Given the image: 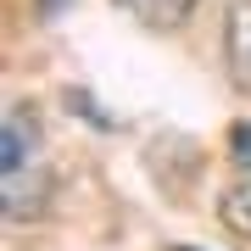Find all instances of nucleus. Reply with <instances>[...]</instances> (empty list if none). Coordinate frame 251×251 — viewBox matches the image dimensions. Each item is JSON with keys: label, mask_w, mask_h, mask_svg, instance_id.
<instances>
[{"label": "nucleus", "mask_w": 251, "mask_h": 251, "mask_svg": "<svg viewBox=\"0 0 251 251\" xmlns=\"http://www.w3.org/2000/svg\"><path fill=\"white\" fill-rule=\"evenodd\" d=\"M229 145H234V162H240V168H251V123H240L229 134Z\"/></svg>", "instance_id": "39448f33"}, {"label": "nucleus", "mask_w": 251, "mask_h": 251, "mask_svg": "<svg viewBox=\"0 0 251 251\" xmlns=\"http://www.w3.org/2000/svg\"><path fill=\"white\" fill-rule=\"evenodd\" d=\"M123 11H134L140 23H156V28H168V23H179V17H190V6L196 0H117Z\"/></svg>", "instance_id": "7ed1b4c3"}, {"label": "nucleus", "mask_w": 251, "mask_h": 251, "mask_svg": "<svg viewBox=\"0 0 251 251\" xmlns=\"http://www.w3.org/2000/svg\"><path fill=\"white\" fill-rule=\"evenodd\" d=\"M224 224H229L234 234H246V240H251V179L234 184L229 196H224Z\"/></svg>", "instance_id": "20e7f679"}, {"label": "nucleus", "mask_w": 251, "mask_h": 251, "mask_svg": "<svg viewBox=\"0 0 251 251\" xmlns=\"http://www.w3.org/2000/svg\"><path fill=\"white\" fill-rule=\"evenodd\" d=\"M0 162H6V218L11 224L39 218L45 212V196H50V168L39 156V128L17 106L6 112V156Z\"/></svg>", "instance_id": "f257e3e1"}, {"label": "nucleus", "mask_w": 251, "mask_h": 251, "mask_svg": "<svg viewBox=\"0 0 251 251\" xmlns=\"http://www.w3.org/2000/svg\"><path fill=\"white\" fill-rule=\"evenodd\" d=\"M179 251H196V246H179Z\"/></svg>", "instance_id": "0eeeda50"}, {"label": "nucleus", "mask_w": 251, "mask_h": 251, "mask_svg": "<svg viewBox=\"0 0 251 251\" xmlns=\"http://www.w3.org/2000/svg\"><path fill=\"white\" fill-rule=\"evenodd\" d=\"M62 6H67V0H39V11H45V17H56Z\"/></svg>", "instance_id": "423d86ee"}, {"label": "nucleus", "mask_w": 251, "mask_h": 251, "mask_svg": "<svg viewBox=\"0 0 251 251\" xmlns=\"http://www.w3.org/2000/svg\"><path fill=\"white\" fill-rule=\"evenodd\" d=\"M224 56H229V78H234V90L251 95V0H234V6H229Z\"/></svg>", "instance_id": "f03ea898"}]
</instances>
